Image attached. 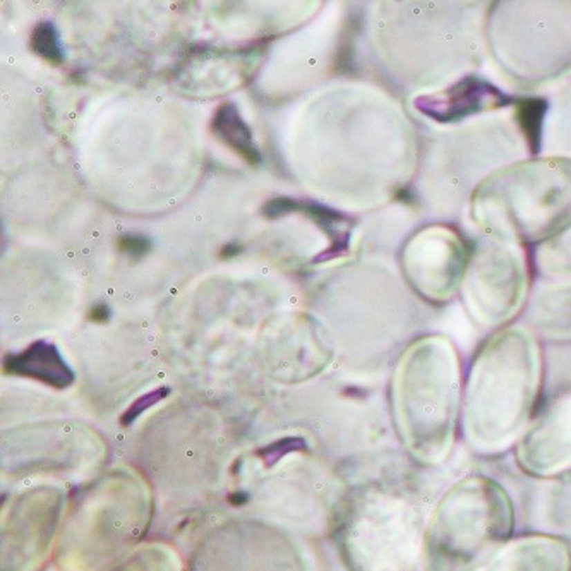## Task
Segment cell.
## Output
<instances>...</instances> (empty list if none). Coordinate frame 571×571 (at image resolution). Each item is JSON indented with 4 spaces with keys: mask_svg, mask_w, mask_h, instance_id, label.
Masks as SVG:
<instances>
[{
    "mask_svg": "<svg viewBox=\"0 0 571 571\" xmlns=\"http://www.w3.org/2000/svg\"><path fill=\"white\" fill-rule=\"evenodd\" d=\"M541 388V355L523 328H506L489 338L474 359L463 398L462 427L476 451L494 455L516 444Z\"/></svg>",
    "mask_w": 571,
    "mask_h": 571,
    "instance_id": "cell-1",
    "label": "cell"
},
{
    "mask_svg": "<svg viewBox=\"0 0 571 571\" xmlns=\"http://www.w3.org/2000/svg\"><path fill=\"white\" fill-rule=\"evenodd\" d=\"M393 412L400 440L417 463L434 467L448 458L458 426L460 366L446 338H420L403 353Z\"/></svg>",
    "mask_w": 571,
    "mask_h": 571,
    "instance_id": "cell-2",
    "label": "cell"
},
{
    "mask_svg": "<svg viewBox=\"0 0 571 571\" xmlns=\"http://www.w3.org/2000/svg\"><path fill=\"white\" fill-rule=\"evenodd\" d=\"M515 527L508 491L474 474L449 485L427 518L422 571H479L506 544Z\"/></svg>",
    "mask_w": 571,
    "mask_h": 571,
    "instance_id": "cell-3",
    "label": "cell"
},
{
    "mask_svg": "<svg viewBox=\"0 0 571 571\" xmlns=\"http://www.w3.org/2000/svg\"><path fill=\"white\" fill-rule=\"evenodd\" d=\"M474 216L492 238L537 242L571 223V160H535L506 167L479 185Z\"/></svg>",
    "mask_w": 571,
    "mask_h": 571,
    "instance_id": "cell-4",
    "label": "cell"
},
{
    "mask_svg": "<svg viewBox=\"0 0 571 571\" xmlns=\"http://www.w3.org/2000/svg\"><path fill=\"white\" fill-rule=\"evenodd\" d=\"M427 520L403 492L371 489L355 503L348 554L357 571H412L422 554Z\"/></svg>",
    "mask_w": 571,
    "mask_h": 571,
    "instance_id": "cell-5",
    "label": "cell"
},
{
    "mask_svg": "<svg viewBox=\"0 0 571 571\" xmlns=\"http://www.w3.org/2000/svg\"><path fill=\"white\" fill-rule=\"evenodd\" d=\"M527 266L512 242L489 238L474 249L462 290L467 308L484 326L512 319L525 302Z\"/></svg>",
    "mask_w": 571,
    "mask_h": 571,
    "instance_id": "cell-6",
    "label": "cell"
},
{
    "mask_svg": "<svg viewBox=\"0 0 571 571\" xmlns=\"http://www.w3.org/2000/svg\"><path fill=\"white\" fill-rule=\"evenodd\" d=\"M467 263L469 256L462 241L442 228L424 230L403 254L406 280L433 304L448 302L462 288Z\"/></svg>",
    "mask_w": 571,
    "mask_h": 571,
    "instance_id": "cell-7",
    "label": "cell"
},
{
    "mask_svg": "<svg viewBox=\"0 0 571 571\" xmlns=\"http://www.w3.org/2000/svg\"><path fill=\"white\" fill-rule=\"evenodd\" d=\"M516 463L532 477L571 474V391H565L542 409L516 442Z\"/></svg>",
    "mask_w": 571,
    "mask_h": 571,
    "instance_id": "cell-8",
    "label": "cell"
},
{
    "mask_svg": "<svg viewBox=\"0 0 571 571\" xmlns=\"http://www.w3.org/2000/svg\"><path fill=\"white\" fill-rule=\"evenodd\" d=\"M483 571H571V549L556 535H525L503 544Z\"/></svg>",
    "mask_w": 571,
    "mask_h": 571,
    "instance_id": "cell-9",
    "label": "cell"
},
{
    "mask_svg": "<svg viewBox=\"0 0 571 571\" xmlns=\"http://www.w3.org/2000/svg\"><path fill=\"white\" fill-rule=\"evenodd\" d=\"M506 96L501 95L496 88L480 79L462 81L448 91L427 95L417 100L420 112L427 113L436 120H455L476 113L479 110L503 106Z\"/></svg>",
    "mask_w": 571,
    "mask_h": 571,
    "instance_id": "cell-10",
    "label": "cell"
},
{
    "mask_svg": "<svg viewBox=\"0 0 571 571\" xmlns=\"http://www.w3.org/2000/svg\"><path fill=\"white\" fill-rule=\"evenodd\" d=\"M527 321L547 340L571 341V281L539 290L528 304Z\"/></svg>",
    "mask_w": 571,
    "mask_h": 571,
    "instance_id": "cell-11",
    "label": "cell"
},
{
    "mask_svg": "<svg viewBox=\"0 0 571 571\" xmlns=\"http://www.w3.org/2000/svg\"><path fill=\"white\" fill-rule=\"evenodd\" d=\"M3 371L16 376L33 377L55 388H66L74 381V373L66 360L46 341H37L28 350L7 357L3 360Z\"/></svg>",
    "mask_w": 571,
    "mask_h": 571,
    "instance_id": "cell-12",
    "label": "cell"
},
{
    "mask_svg": "<svg viewBox=\"0 0 571 571\" xmlns=\"http://www.w3.org/2000/svg\"><path fill=\"white\" fill-rule=\"evenodd\" d=\"M213 132L221 142L234 149L249 165L261 163V153L256 148L252 132L247 124L242 120L238 109L234 103H223L213 117Z\"/></svg>",
    "mask_w": 571,
    "mask_h": 571,
    "instance_id": "cell-13",
    "label": "cell"
},
{
    "mask_svg": "<svg viewBox=\"0 0 571 571\" xmlns=\"http://www.w3.org/2000/svg\"><path fill=\"white\" fill-rule=\"evenodd\" d=\"M541 271L552 277H571V230L561 234L539 254Z\"/></svg>",
    "mask_w": 571,
    "mask_h": 571,
    "instance_id": "cell-14",
    "label": "cell"
},
{
    "mask_svg": "<svg viewBox=\"0 0 571 571\" xmlns=\"http://www.w3.org/2000/svg\"><path fill=\"white\" fill-rule=\"evenodd\" d=\"M31 48L52 66H59L64 62V50L60 45L59 33L48 21L40 23L35 28L33 35H31Z\"/></svg>",
    "mask_w": 571,
    "mask_h": 571,
    "instance_id": "cell-15",
    "label": "cell"
},
{
    "mask_svg": "<svg viewBox=\"0 0 571 571\" xmlns=\"http://www.w3.org/2000/svg\"><path fill=\"white\" fill-rule=\"evenodd\" d=\"M301 212L306 213L309 218H312L314 221H316V223L319 225V227L323 228L326 234L337 235V237H340V238L347 237V235H338L337 232H335V228H333L335 225L344 221V216H341L338 212H335V209L326 208V206H323V205H317V203L308 201V203H302Z\"/></svg>",
    "mask_w": 571,
    "mask_h": 571,
    "instance_id": "cell-16",
    "label": "cell"
},
{
    "mask_svg": "<svg viewBox=\"0 0 571 571\" xmlns=\"http://www.w3.org/2000/svg\"><path fill=\"white\" fill-rule=\"evenodd\" d=\"M559 491L554 494V523L558 527L565 528V532L571 534V474L568 479L559 485Z\"/></svg>",
    "mask_w": 571,
    "mask_h": 571,
    "instance_id": "cell-17",
    "label": "cell"
},
{
    "mask_svg": "<svg viewBox=\"0 0 571 571\" xmlns=\"http://www.w3.org/2000/svg\"><path fill=\"white\" fill-rule=\"evenodd\" d=\"M117 245H119V249L124 254L131 256V258H142V256L148 254L149 249H151L149 238H146L144 235L139 234L122 235V237L119 238V242H117Z\"/></svg>",
    "mask_w": 571,
    "mask_h": 571,
    "instance_id": "cell-18",
    "label": "cell"
},
{
    "mask_svg": "<svg viewBox=\"0 0 571 571\" xmlns=\"http://www.w3.org/2000/svg\"><path fill=\"white\" fill-rule=\"evenodd\" d=\"M301 205L302 203L292 198H273L263 206V215L266 218H278V216H285L288 213L301 212Z\"/></svg>",
    "mask_w": 571,
    "mask_h": 571,
    "instance_id": "cell-19",
    "label": "cell"
},
{
    "mask_svg": "<svg viewBox=\"0 0 571 571\" xmlns=\"http://www.w3.org/2000/svg\"><path fill=\"white\" fill-rule=\"evenodd\" d=\"M109 317L110 309L105 304H98L89 310V319L95 321V323H105V321H109Z\"/></svg>",
    "mask_w": 571,
    "mask_h": 571,
    "instance_id": "cell-20",
    "label": "cell"
},
{
    "mask_svg": "<svg viewBox=\"0 0 571 571\" xmlns=\"http://www.w3.org/2000/svg\"><path fill=\"white\" fill-rule=\"evenodd\" d=\"M241 251H242L241 245L235 244V242H232V244L225 245L223 251H221V256H223V258H232V256H237Z\"/></svg>",
    "mask_w": 571,
    "mask_h": 571,
    "instance_id": "cell-21",
    "label": "cell"
}]
</instances>
